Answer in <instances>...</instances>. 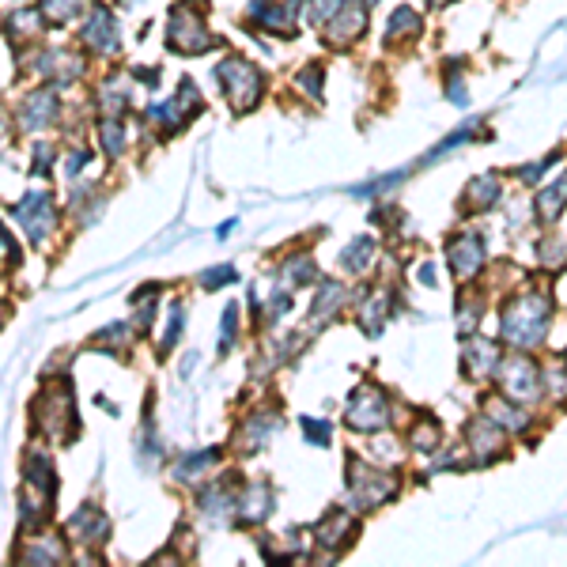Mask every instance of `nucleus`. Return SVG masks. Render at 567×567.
<instances>
[{
  "instance_id": "nucleus-26",
  "label": "nucleus",
  "mask_w": 567,
  "mask_h": 567,
  "mask_svg": "<svg viewBox=\"0 0 567 567\" xmlns=\"http://www.w3.org/2000/svg\"><path fill=\"white\" fill-rule=\"evenodd\" d=\"M564 205H567V174L556 182V186H549V189H541V197H537V212H541V220H556L560 212H564Z\"/></svg>"
},
{
  "instance_id": "nucleus-21",
  "label": "nucleus",
  "mask_w": 567,
  "mask_h": 567,
  "mask_svg": "<svg viewBox=\"0 0 567 567\" xmlns=\"http://www.w3.org/2000/svg\"><path fill=\"white\" fill-rule=\"evenodd\" d=\"M95 133H99V140H103V152L110 155V159H118V155L125 152L129 129H125V121H121V118H114V114H103V118L95 121Z\"/></svg>"
},
{
  "instance_id": "nucleus-27",
  "label": "nucleus",
  "mask_w": 567,
  "mask_h": 567,
  "mask_svg": "<svg viewBox=\"0 0 567 567\" xmlns=\"http://www.w3.org/2000/svg\"><path fill=\"white\" fill-rule=\"evenodd\" d=\"M31 564H57V560H65V545L57 541V537H50V541H42L38 533H31V545H27V552H23Z\"/></svg>"
},
{
  "instance_id": "nucleus-32",
  "label": "nucleus",
  "mask_w": 567,
  "mask_h": 567,
  "mask_svg": "<svg viewBox=\"0 0 567 567\" xmlns=\"http://www.w3.org/2000/svg\"><path fill=\"white\" fill-rule=\"evenodd\" d=\"M413 447L416 450H435L439 447V420H424V424H420V428L413 431Z\"/></svg>"
},
{
  "instance_id": "nucleus-33",
  "label": "nucleus",
  "mask_w": 567,
  "mask_h": 567,
  "mask_svg": "<svg viewBox=\"0 0 567 567\" xmlns=\"http://www.w3.org/2000/svg\"><path fill=\"white\" fill-rule=\"evenodd\" d=\"M344 0H303V8H307V16H310V23H326L337 8H341Z\"/></svg>"
},
{
  "instance_id": "nucleus-7",
  "label": "nucleus",
  "mask_w": 567,
  "mask_h": 567,
  "mask_svg": "<svg viewBox=\"0 0 567 567\" xmlns=\"http://www.w3.org/2000/svg\"><path fill=\"white\" fill-rule=\"evenodd\" d=\"M61 114H65V110H61V91L53 84H38L19 99L16 125L23 133H42V129L57 125Z\"/></svg>"
},
{
  "instance_id": "nucleus-4",
  "label": "nucleus",
  "mask_w": 567,
  "mask_h": 567,
  "mask_svg": "<svg viewBox=\"0 0 567 567\" xmlns=\"http://www.w3.org/2000/svg\"><path fill=\"white\" fill-rule=\"evenodd\" d=\"M201 106H205V99H201L197 84H193L189 76H182L178 95H174V99H167V103H152L144 118H148V125H152L159 137H174V133H182L189 121L201 114Z\"/></svg>"
},
{
  "instance_id": "nucleus-11",
  "label": "nucleus",
  "mask_w": 567,
  "mask_h": 567,
  "mask_svg": "<svg viewBox=\"0 0 567 567\" xmlns=\"http://www.w3.org/2000/svg\"><path fill=\"white\" fill-rule=\"evenodd\" d=\"M348 424L356 431H378L390 424V405H386V397L378 394L375 386H363L352 394L348 401Z\"/></svg>"
},
{
  "instance_id": "nucleus-42",
  "label": "nucleus",
  "mask_w": 567,
  "mask_h": 567,
  "mask_svg": "<svg viewBox=\"0 0 567 567\" xmlns=\"http://www.w3.org/2000/svg\"><path fill=\"white\" fill-rule=\"evenodd\" d=\"M431 8H443V4H447V0H428Z\"/></svg>"
},
{
  "instance_id": "nucleus-38",
  "label": "nucleus",
  "mask_w": 567,
  "mask_h": 567,
  "mask_svg": "<svg viewBox=\"0 0 567 567\" xmlns=\"http://www.w3.org/2000/svg\"><path fill=\"white\" fill-rule=\"evenodd\" d=\"M235 318H239V307L231 303V307L224 310V329H220V352H227V348H231V337H235Z\"/></svg>"
},
{
  "instance_id": "nucleus-23",
  "label": "nucleus",
  "mask_w": 567,
  "mask_h": 567,
  "mask_svg": "<svg viewBox=\"0 0 567 567\" xmlns=\"http://www.w3.org/2000/svg\"><path fill=\"white\" fill-rule=\"evenodd\" d=\"M424 31V19L416 16L413 8H397L394 16H390V23H386V38L390 42H401V38H416Z\"/></svg>"
},
{
  "instance_id": "nucleus-24",
  "label": "nucleus",
  "mask_w": 567,
  "mask_h": 567,
  "mask_svg": "<svg viewBox=\"0 0 567 567\" xmlns=\"http://www.w3.org/2000/svg\"><path fill=\"white\" fill-rule=\"evenodd\" d=\"M465 201L469 208H492L499 201V178L496 174H484V178H473L469 189H465Z\"/></svg>"
},
{
  "instance_id": "nucleus-39",
  "label": "nucleus",
  "mask_w": 567,
  "mask_h": 567,
  "mask_svg": "<svg viewBox=\"0 0 567 567\" xmlns=\"http://www.w3.org/2000/svg\"><path fill=\"white\" fill-rule=\"evenodd\" d=\"M231 280H235V269H231V265H224V269H216V273L208 269V273L201 276V284H205V288H224V284H231Z\"/></svg>"
},
{
  "instance_id": "nucleus-30",
  "label": "nucleus",
  "mask_w": 567,
  "mask_h": 567,
  "mask_svg": "<svg viewBox=\"0 0 567 567\" xmlns=\"http://www.w3.org/2000/svg\"><path fill=\"white\" fill-rule=\"evenodd\" d=\"M371 254H375V242H371V239H356L341 254V265L348 269V273H363V269L371 265Z\"/></svg>"
},
{
  "instance_id": "nucleus-1",
  "label": "nucleus",
  "mask_w": 567,
  "mask_h": 567,
  "mask_svg": "<svg viewBox=\"0 0 567 567\" xmlns=\"http://www.w3.org/2000/svg\"><path fill=\"white\" fill-rule=\"evenodd\" d=\"M208 0H182L171 8L167 19V50L178 57H201L216 46V35L208 27Z\"/></svg>"
},
{
  "instance_id": "nucleus-34",
  "label": "nucleus",
  "mask_w": 567,
  "mask_h": 567,
  "mask_svg": "<svg viewBox=\"0 0 567 567\" xmlns=\"http://www.w3.org/2000/svg\"><path fill=\"white\" fill-rule=\"evenodd\" d=\"M303 431H307V439L314 443V447H329V435H333V428H329L326 420H314V416H303Z\"/></svg>"
},
{
  "instance_id": "nucleus-16",
  "label": "nucleus",
  "mask_w": 567,
  "mask_h": 567,
  "mask_svg": "<svg viewBox=\"0 0 567 567\" xmlns=\"http://www.w3.org/2000/svg\"><path fill=\"white\" fill-rule=\"evenodd\" d=\"M314 537H318V545H322V549L341 552L344 545H352V537H356V518L344 515V511H333V515L314 530Z\"/></svg>"
},
{
  "instance_id": "nucleus-3",
  "label": "nucleus",
  "mask_w": 567,
  "mask_h": 567,
  "mask_svg": "<svg viewBox=\"0 0 567 567\" xmlns=\"http://www.w3.org/2000/svg\"><path fill=\"white\" fill-rule=\"evenodd\" d=\"M549 333V303L541 295H522L503 310V337L518 348H533Z\"/></svg>"
},
{
  "instance_id": "nucleus-14",
  "label": "nucleus",
  "mask_w": 567,
  "mask_h": 567,
  "mask_svg": "<svg viewBox=\"0 0 567 567\" xmlns=\"http://www.w3.org/2000/svg\"><path fill=\"white\" fill-rule=\"evenodd\" d=\"M503 390L515 401H533L537 397V367L526 356H511L503 363Z\"/></svg>"
},
{
  "instance_id": "nucleus-43",
  "label": "nucleus",
  "mask_w": 567,
  "mask_h": 567,
  "mask_svg": "<svg viewBox=\"0 0 567 567\" xmlns=\"http://www.w3.org/2000/svg\"><path fill=\"white\" fill-rule=\"evenodd\" d=\"M16 4H27V0H16Z\"/></svg>"
},
{
  "instance_id": "nucleus-17",
  "label": "nucleus",
  "mask_w": 567,
  "mask_h": 567,
  "mask_svg": "<svg viewBox=\"0 0 567 567\" xmlns=\"http://www.w3.org/2000/svg\"><path fill=\"white\" fill-rule=\"evenodd\" d=\"M95 106L103 114H114V118H125V106H129V84L125 76H106L95 87Z\"/></svg>"
},
{
  "instance_id": "nucleus-22",
  "label": "nucleus",
  "mask_w": 567,
  "mask_h": 567,
  "mask_svg": "<svg viewBox=\"0 0 567 567\" xmlns=\"http://www.w3.org/2000/svg\"><path fill=\"white\" fill-rule=\"evenodd\" d=\"M38 12L46 19V27H69L84 12V0H38Z\"/></svg>"
},
{
  "instance_id": "nucleus-9",
  "label": "nucleus",
  "mask_w": 567,
  "mask_h": 567,
  "mask_svg": "<svg viewBox=\"0 0 567 567\" xmlns=\"http://www.w3.org/2000/svg\"><path fill=\"white\" fill-rule=\"evenodd\" d=\"M0 31H4V38H8V46H12V50L23 53V50H31L38 38H42L46 19H42V12H38V4L35 8H31V4H19V8H12V12L4 16Z\"/></svg>"
},
{
  "instance_id": "nucleus-15",
  "label": "nucleus",
  "mask_w": 567,
  "mask_h": 567,
  "mask_svg": "<svg viewBox=\"0 0 567 567\" xmlns=\"http://www.w3.org/2000/svg\"><path fill=\"white\" fill-rule=\"evenodd\" d=\"M484 265V242L481 235H462L450 242V269L454 276H473Z\"/></svg>"
},
{
  "instance_id": "nucleus-18",
  "label": "nucleus",
  "mask_w": 567,
  "mask_h": 567,
  "mask_svg": "<svg viewBox=\"0 0 567 567\" xmlns=\"http://www.w3.org/2000/svg\"><path fill=\"white\" fill-rule=\"evenodd\" d=\"M69 530L76 533L84 545H91V541L99 545V541H106V533H110V522H106V515L99 511V507H91V503H87V507H80V511L72 515Z\"/></svg>"
},
{
  "instance_id": "nucleus-25",
  "label": "nucleus",
  "mask_w": 567,
  "mask_h": 567,
  "mask_svg": "<svg viewBox=\"0 0 567 567\" xmlns=\"http://www.w3.org/2000/svg\"><path fill=\"white\" fill-rule=\"evenodd\" d=\"M469 439H473V450H477V458H496L499 454V431L488 424V420H473V428H469Z\"/></svg>"
},
{
  "instance_id": "nucleus-37",
  "label": "nucleus",
  "mask_w": 567,
  "mask_h": 567,
  "mask_svg": "<svg viewBox=\"0 0 567 567\" xmlns=\"http://www.w3.org/2000/svg\"><path fill=\"white\" fill-rule=\"evenodd\" d=\"M473 133H477V125H462V129H458V133H450V137L443 140V144H439V148H435V152H431L428 159H435V155L450 152V148H462V144H465L469 137H473Z\"/></svg>"
},
{
  "instance_id": "nucleus-28",
  "label": "nucleus",
  "mask_w": 567,
  "mask_h": 567,
  "mask_svg": "<svg viewBox=\"0 0 567 567\" xmlns=\"http://www.w3.org/2000/svg\"><path fill=\"white\" fill-rule=\"evenodd\" d=\"M216 458H220L216 450H197V454H186V458L178 462V473H174V477H178V481H193V477L208 473V469L216 465Z\"/></svg>"
},
{
  "instance_id": "nucleus-20",
  "label": "nucleus",
  "mask_w": 567,
  "mask_h": 567,
  "mask_svg": "<svg viewBox=\"0 0 567 567\" xmlns=\"http://www.w3.org/2000/svg\"><path fill=\"white\" fill-rule=\"evenodd\" d=\"M496 367V348L488 341H473L465 344V356H462V371L465 378H473V382H481L488 378V371Z\"/></svg>"
},
{
  "instance_id": "nucleus-6",
  "label": "nucleus",
  "mask_w": 567,
  "mask_h": 567,
  "mask_svg": "<svg viewBox=\"0 0 567 567\" xmlns=\"http://www.w3.org/2000/svg\"><path fill=\"white\" fill-rule=\"evenodd\" d=\"M80 46L95 57H114L121 50V19L118 12L95 0L84 12V23H80Z\"/></svg>"
},
{
  "instance_id": "nucleus-31",
  "label": "nucleus",
  "mask_w": 567,
  "mask_h": 567,
  "mask_svg": "<svg viewBox=\"0 0 567 567\" xmlns=\"http://www.w3.org/2000/svg\"><path fill=\"white\" fill-rule=\"evenodd\" d=\"M295 80H299V91H307L310 99H322V80H326V69H322L318 61H310V65H303Z\"/></svg>"
},
{
  "instance_id": "nucleus-36",
  "label": "nucleus",
  "mask_w": 567,
  "mask_h": 567,
  "mask_svg": "<svg viewBox=\"0 0 567 567\" xmlns=\"http://www.w3.org/2000/svg\"><path fill=\"white\" fill-rule=\"evenodd\" d=\"M57 155V148H53L50 140H35V163H31V171L35 174H46L50 171V159Z\"/></svg>"
},
{
  "instance_id": "nucleus-41",
  "label": "nucleus",
  "mask_w": 567,
  "mask_h": 567,
  "mask_svg": "<svg viewBox=\"0 0 567 567\" xmlns=\"http://www.w3.org/2000/svg\"><path fill=\"white\" fill-rule=\"evenodd\" d=\"M288 276H292L295 284H307V280H314V265L303 258V265H288Z\"/></svg>"
},
{
  "instance_id": "nucleus-29",
  "label": "nucleus",
  "mask_w": 567,
  "mask_h": 567,
  "mask_svg": "<svg viewBox=\"0 0 567 567\" xmlns=\"http://www.w3.org/2000/svg\"><path fill=\"white\" fill-rule=\"evenodd\" d=\"M280 428V420H276V416H258V420H250V424H246V428L239 431V439H246V450H258L261 443H265V439H269V435H273V431Z\"/></svg>"
},
{
  "instance_id": "nucleus-13",
  "label": "nucleus",
  "mask_w": 567,
  "mask_h": 567,
  "mask_svg": "<svg viewBox=\"0 0 567 567\" xmlns=\"http://www.w3.org/2000/svg\"><path fill=\"white\" fill-rule=\"evenodd\" d=\"M16 216L23 220V227L35 235V242L50 239L53 224H57V212H53L50 193H27L23 205H16Z\"/></svg>"
},
{
  "instance_id": "nucleus-8",
  "label": "nucleus",
  "mask_w": 567,
  "mask_h": 567,
  "mask_svg": "<svg viewBox=\"0 0 567 567\" xmlns=\"http://www.w3.org/2000/svg\"><path fill=\"white\" fill-rule=\"evenodd\" d=\"M35 424L57 443H69L76 431V416H72V394L69 386H50L46 394L35 401Z\"/></svg>"
},
{
  "instance_id": "nucleus-19",
  "label": "nucleus",
  "mask_w": 567,
  "mask_h": 567,
  "mask_svg": "<svg viewBox=\"0 0 567 567\" xmlns=\"http://www.w3.org/2000/svg\"><path fill=\"white\" fill-rule=\"evenodd\" d=\"M235 511L242 522H261V518L273 511V488L269 484H250L239 499H235Z\"/></svg>"
},
{
  "instance_id": "nucleus-5",
  "label": "nucleus",
  "mask_w": 567,
  "mask_h": 567,
  "mask_svg": "<svg viewBox=\"0 0 567 567\" xmlns=\"http://www.w3.org/2000/svg\"><path fill=\"white\" fill-rule=\"evenodd\" d=\"M31 76L53 87H69L87 76V53L72 50V46H42V50H35Z\"/></svg>"
},
{
  "instance_id": "nucleus-2",
  "label": "nucleus",
  "mask_w": 567,
  "mask_h": 567,
  "mask_svg": "<svg viewBox=\"0 0 567 567\" xmlns=\"http://www.w3.org/2000/svg\"><path fill=\"white\" fill-rule=\"evenodd\" d=\"M212 80L224 91V99L231 103L235 114H250L265 99V72L254 61H246L242 53H227L224 61L212 69Z\"/></svg>"
},
{
  "instance_id": "nucleus-10",
  "label": "nucleus",
  "mask_w": 567,
  "mask_h": 567,
  "mask_svg": "<svg viewBox=\"0 0 567 567\" xmlns=\"http://www.w3.org/2000/svg\"><path fill=\"white\" fill-rule=\"evenodd\" d=\"M322 27H326V38L333 46H352V42H360V38L367 35V4H363V0H344Z\"/></svg>"
},
{
  "instance_id": "nucleus-40",
  "label": "nucleus",
  "mask_w": 567,
  "mask_h": 567,
  "mask_svg": "<svg viewBox=\"0 0 567 567\" xmlns=\"http://www.w3.org/2000/svg\"><path fill=\"white\" fill-rule=\"evenodd\" d=\"M129 76H133V80H137V84H144V87H159V76H163V72L155 69H148V65H133V69H129Z\"/></svg>"
},
{
  "instance_id": "nucleus-35",
  "label": "nucleus",
  "mask_w": 567,
  "mask_h": 567,
  "mask_svg": "<svg viewBox=\"0 0 567 567\" xmlns=\"http://www.w3.org/2000/svg\"><path fill=\"white\" fill-rule=\"evenodd\" d=\"M488 413L496 416V420H503L507 428H526V416H518V409L503 405V401H488Z\"/></svg>"
},
{
  "instance_id": "nucleus-12",
  "label": "nucleus",
  "mask_w": 567,
  "mask_h": 567,
  "mask_svg": "<svg viewBox=\"0 0 567 567\" xmlns=\"http://www.w3.org/2000/svg\"><path fill=\"white\" fill-rule=\"evenodd\" d=\"M397 481L378 473V469H367V465L352 462V496L360 499V507H378L382 499L394 496Z\"/></svg>"
}]
</instances>
